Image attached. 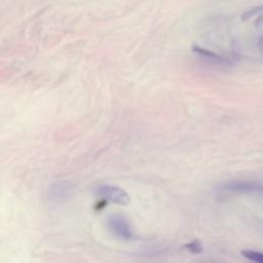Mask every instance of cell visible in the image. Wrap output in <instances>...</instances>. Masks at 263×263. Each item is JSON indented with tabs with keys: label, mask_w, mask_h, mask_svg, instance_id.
<instances>
[{
	"label": "cell",
	"mask_w": 263,
	"mask_h": 263,
	"mask_svg": "<svg viewBox=\"0 0 263 263\" xmlns=\"http://www.w3.org/2000/svg\"><path fill=\"white\" fill-rule=\"evenodd\" d=\"M226 188L231 192H263V185L250 183H235L228 185Z\"/></svg>",
	"instance_id": "obj_4"
},
{
	"label": "cell",
	"mask_w": 263,
	"mask_h": 263,
	"mask_svg": "<svg viewBox=\"0 0 263 263\" xmlns=\"http://www.w3.org/2000/svg\"><path fill=\"white\" fill-rule=\"evenodd\" d=\"M108 227L110 231L118 238L127 240L133 236V231L130 225L120 215H112L108 218Z\"/></svg>",
	"instance_id": "obj_2"
},
{
	"label": "cell",
	"mask_w": 263,
	"mask_h": 263,
	"mask_svg": "<svg viewBox=\"0 0 263 263\" xmlns=\"http://www.w3.org/2000/svg\"><path fill=\"white\" fill-rule=\"evenodd\" d=\"M68 193V189L67 187L65 186V184H57L52 187V190L50 192V195L52 196V198L54 200H61L62 198L66 197Z\"/></svg>",
	"instance_id": "obj_5"
},
{
	"label": "cell",
	"mask_w": 263,
	"mask_h": 263,
	"mask_svg": "<svg viewBox=\"0 0 263 263\" xmlns=\"http://www.w3.org/2000/svg\"><path fill=\"white\" fill-rule=\"evenodd\" d=\"M258 47L260 48L261 51H263V35L260 36L258 39Z\"/></svg>",
	"instance_id": "obj_8"
},
{
	"label": "cell",
	"mask_w": 263,
	"mask_h": 263,
	"mask_svg": "<svg viewBox=\"0 0 263 263\" xmlns=\"http://www.w3.org/2000/svg\"><path fill=\"white\" fill-rule=\"evenodd\" d=\"M96 192L105 200H109L116 204L127 205L130 201V197L127 192L116 186L101 185L96 189Z\"/></svg>",
	"instance_id": "obj_1"
},
{
	"label": "cell",
	"mask_w": 263,
	"mask_h": 263,
	"mask_svg": "<svg viewBox=\"0 0 263 263\" xmlns=\"http://www.w3.org/2000/svg\"><path fill=\"white\" fill-rule=\"evenodd\" d=\"M192 49L199 58L203 59L205 62H208L210 64L226 66V65H230L232 63L229 58L222 57V55L217 54V53H215V52H213L209 49H205V48H202V47H199V46H196V45H194L192 47Z\"/></svg>",
	"instance_id": "obj_3"
},
{
	"label": "cell",
	"mask_w": 263,
	"mask_h": 263,
	"mask_svg": "<svg viewBox=\"0 0 263 263\" xmlns=\"http://www.w3.org/2000/svg\"><path fill=\"white\" fill-rule=\"evenodd\" d=\"M184 248L193 254H200L203 252V247L198 239H194V240L184 245Z\"/></svg>",
	"instance_id": "obj_7"
},
{
	"label": "cell",
	"mask_w": 263,
	"mask_h": 263,
	"mask_svg": "<svg viewBox=\"0 0 263 263\" xmlns=\"http://www.w3.org/2000/svg\"><path fill=\"white\" fill-rule=\"evenodd\" d=\"M241 255L255 263H263V253L253 250H243L241 251Z\"/></svg>",
	"instance_id": "obj_6"
}]
</instances>
